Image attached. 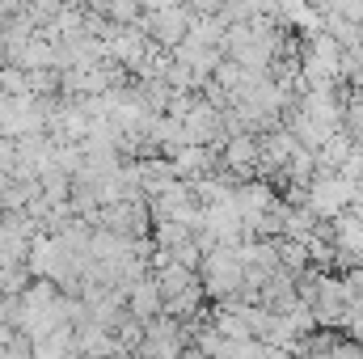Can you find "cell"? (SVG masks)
Returning a JSON list of instances; mask_svg holds the SVG:
<instances>
[{
    "label": "cell",
    "instance_id": "cell-1",
    "mask_svg": "<svg viewBox=\"0 0 363 359\" xmlns=\"http://www.w3.org/2000/svg\"><path fill=\"white\" fill-rule=\"evenodd\" d=\"M194 275H199V283H203V296H211L216 304L228 300V296H237L241 283H245V267H241V258H237L233 245H216V250H207Z\"/></svg>",
    "mask_w": 363,
    "mask_h": 359
},
{
    "label": "cell",
    "instance_id": "cell-2",
    "mask_svg": "<svg viewBox=\"0 0 363 359\" xmlns=\"http://www.w3.org/2000/svg\"><path fill=\"white\" fill-rule=\"evenodd\" d=\"M359 194V182L351 178H338V174H325V178H313L308 182V199H304V207L321 220V216H342L347 207H351V199Z\"/></svg>",
    "mask_w": 363,
    "mask_h": 359
},
{
    "label": "cell",
    "instance_id": "cell-3",
    "mask_svg": "<svg viewBox=\"0 0 363 359\" xmlns=\"http://www.w3.org/2000/svg\"><path fill=\"white\" fill-rule=\"evenodd\" d=\"M186 343H190L186 326H182L178 317H165L161 313V317L144 321V343H140L135 359H178Z\"/></svg>",
    "mask_w": 363,
    "mask_h": 359
},
{
    "label": "cell",
    "instance_id": "cell-4",
    "mask_svg": "<svg viewBox=\"0 0 363 359\" xmlns=\"http://www.w3.org/2000/svg\"><path fill=\"white\" fill-rule=\"evenodd\" d=\"M127 317H135V321L161 317V292H157V279L152 275H144V279H135L127 287Z\"/></svg>",
    "mask_w": 363,
    "mask_h": 359
},
{
    "label": "cell",
    "instance_id": "cell-5",
    "mask_svg": "<svg viewBox=\"0 0 363 359\" xmlns=\"http://www.w3.org/2000/svg\"><path fill=\"white\" fill-rule=\"evenodd\" d=\"M106 13L114 17V26H135L140 13H144V4L140 0H106Z\"/></svg>",
    "mask_w": 363,
    "mask_h": 359
},
{
    "label": "cell",
    "instance_id": "cell-6",
    "mask_svg": "<svg viewBox=\"0 0 363 359\" xmlns=\"http://www.w3.org/2000/svg\"><path fill=\"white\" fill-rule=\"evenodd\" d=\"M93 359H123V355H93Z\"/></svg>",
    "mask_w": 363,
    "mask_h": 359
}]
</instances>
